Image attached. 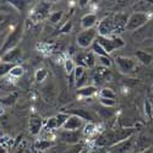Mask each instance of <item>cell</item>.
Listing matches in <instances>:
<instances>
[{
    "label": "cell",
    "mask_w": 153,
    "mask_h": 153,
    "mask_svg": "<svg viewBox=\"0 0 153 153\" xmlns=\"http://www.w3.org/2000/svg\"><path fill=\"white\" fill-rule=\"evenodd\" d=\"M127 15L125 14H117L111 17L113 20V27H114V33H121L123 31L126 30V23H127Z\"/></svg>",
    "instance_id": "obj_10"
},
{
    "label": "cell",
    "mask_w": 153,
    "mask_h": 153,
    "mask_svg": "<svg viewBox=\"0 0 153 153\" xmlns=\"http://www.w3.org/2000/svg\"><path fill=\"white\" fill-rule=\"evenodd\" d=\"M79 153H88V149H82V151H80Z\"/></svg>",
    "instance_id": "obj_37"
},
{
    "label": "cell",
    "mask_w": 153,
    "mask_h": 153,
    "mask_svg": "<svg viewBox=\"0 0 153 153\" xmlns=\"http://www.w3.org/2000/svg\"><path fill=\"white\" fill-rule=\"evenodd\" d=\"M22 33H23L22 25H17V26L15 27V30L6 37L4 44L1 45V48H0V53L4 54V53H6V52H9V50L16 48L17 43L20 42L21 37H22Z\"/></svg>",
    "instance_id": "obj_2"
},
{
    "label": "cell",
    "mask_w": 153,
    "mask_h": 153,
    "mask_svg": "<svg viewBox=\"0 0 153 153\" xmlns=\"http://www.w3.org/2000/svg\"><path fill=\"white\" fill-rule=\"evenodd\" d=\"M97 15L96 14H86L82 19H81V27L83 30H90V28H94V26L97 25Z\"/></svg>",
    "instance_id": "obj_15"
},
{
    "label": "cell",
    "mask_w": 153,
    "mask_h": 153,
    "mask_svg": "<svg viewBox=\"0 0 153 153\" xmlns=\"http://www.w3.org/2000/svg\"><path fill=\"white\" fill-rule=\"evenodd\" d=\"M47 76H48V71L45 69H38L36 71V75H34V79L38 83H41L43 82L45 79H47Z\"/></svg>",
    "instance_id": "obj_22"
},
{
    "label": "cell",
    "mask_w": 153,
    "mask_h": 153,
    "mask_svg": "<svg viewBox=\"0 0 153 153\" xmlns=\"http://www.w3.org/2000/svg\"><path fill=\"white\" fill-rule=\"evenodd\" d=\"M98 92L97 87L96 86H83L81 88H79L77 92H76V94H77L79 97H83V98H88V97H92L94 96L96 93Z\"/></svg>",
    "instance_id": "obj_17"
},
{
    "label": "cell",
    "mask_w": 153,
    "mask_h": 153,
    "mask_svg": "<svg viewBox=\"0 0 153 153\" xmlns=\"http://www.w3.org/2000/svg\"><path fill=\"white\" fill-rule=\"evenodd\" d=\"M91 48H92V53L94 55H98V56H105V55H108L105 50L102 48V45L99 43H97V42H94Z\"/></svg>",
    "instance_id": "obj_21"
},
{
    "label": "cell",
    "mask_w": 153,
    "mask_h": 153,
    "mask_svg": "<svg viewBox=\"0 0 153 153\" xmlns=\"http://www.w3.org/2000/svg\"><path fill=\"white\" fill-rule=\"evenodd\" d=\"M71 28H72V22H70V21H68L64 26L61 27V30H60V32L61 33H69L70 31H71Z\"/></svg>",
    "instance_id": "obj_34"
},
{
    "label": "cell",
    "mask_w": 153,
    "mask_h": 153,
    "mask_svg": "<svg viewBox=\"0 0 153 153\" xmlns=\"http://www.w3.org/2000/svg\"><path fill=\"white\" fill-rule=\"evenodd\" d=\"M60 137L64 141H66L69 143H76L79 142V140L81 138V132L80 131H66V130H61L60 131Z\"/></svg>",
    "instance_id": "obj_14"
},
{
    "label": "cell",
    "mask_w": 153,
    "mask_h": 153,
    "mask_svg": "<svg viewBox=\"0 0 153 153\" xmlns=\"http://www.w3.org/2000/svg\"><path fill=\"white\" fill-rule=\"evenodd\" d=\"M71 115H76V117H79V118H81L83 121L85 120H87L88 123H92V120H93V118H92V115L90 113H88L87 110H83V109H79V110H74L72 111V114Z\"/></svg>",
    "instance_id": "obj_19"
},
{
    "label": "cell",
    "mask_w": 153,
    "mask_h": 153,
    "mask_svg": "<svg viewBox=\"0 0 153 153\" xmlns=\"http://www.w3.org/2000/svg\"><path fill=\"white\" fill-rule=\"evenodd\" d=\"M55 129H58V123H56L55 117L49 118L48 121H47V124H45V130L52 131V130H55Z\"/></svg>",
    "instance_id": "obj_27"
},
{
    "label": "cell",
    "mask_w": 153,
    "mask_h": 153,
    "mask_svg": "<svg viewBox=\"0 0 153 153\" xmlns=\"http://www.w3.org/2000/svg\"><path fill=\"white\" fill-rule=\"evenodd\" d=\"M49 10H50V4L47 3V1H42L33 9L32 14H31V19L33 21H36V22L37 21H42L48 16Z\"/></svg>",
    "instance_id": "obj_6"
},
{
    "label": "cell",
    "mask_w": 153,
    "mask_h": 153,
    "mask_svg": "<svg viewBox=\"0 0 153 153\" xmlns=\"http://www.w3.org/2000/svg\"><path fill=\"white\" fill-rule=\"evenodd\" d=\"M16 153H23V149H19Z\"/></svg>",
    "instance_id": "obj_38"
},
{
    "label": "cell",
    "mask_w": 153,
    "mask_h": 153,
    "mask_svg": "<svg viewBox=\"0 0 153 153\" xmlns=\"http://www.w3.org/2000/svg\"><path fill=\"white\" fill-rule=\"evenodd\" d=\"M26 1H16V0H12V1H10V5L15 6L17 10H23V7L26 6Z\"/></svg>",
    "instance_id": "obj_33"
},
{
    "label": "cell",
    "mask_w": 153,
    "mask_h": 153,
    "mask_svg": "<svg viewBox=\"0 0 153 153\" xmlns=\"http://www.w3.org/2000/svg\"><path fill=\"white\" fill-rule=\"evenodd\" d=\"M97 32H98V36L100 37H111V34L114 33L111 17H104L103 20H100L97 27Z\"/></svg>",
    "instance_id": "obj_8"
},
{
    "label": "cell",
    "mask_w": 153,
    "mask_h": 153,
    "mask_svg": "<svg viewBox=\"0 0 153 153\" xmlns=\"http://www.w3.org/2000/svg\"><path fill=\"white\" fill-rule=\"evenodd\" d=\"M149 17L145 12H134L132 15L129 16L126 23V30L127 31H136L138 28H141L142 26L148 22Z\"/></svg>",
    "instance_id": "obj_4"
},
{
    "label": "cell",
    "mask_w": 153,
    "mask_h": 153,
    "mask_svg": "<svg viewBox=\"0 0 153 153\" xmlns=\"http://www.w3.org/2000/svg\"><path fill=\"white\" fill-rule=\"evenodd\" d=\"M0 153H9L7 149H6V147H4L3 145H0Z\"/></svg>",
    "instance_id": "obj_35"
},
{
    "label": "cell",
    "mask_w": 153,
    "mask_h": 153,
    "mask_svg": "<svg viewBox=\"0 0 153 153\" xmlns=\"http://www.w3.org/2000/svg\"><path fill=\"white\" fill-rule=\"evenodd\" d=\"M50 143L49 141H45V140H39L37 143H36V147L38 148V149H41V151H44V149H48L49 147H50Z\"/></svg>",
    "instance_id": "obj_29"
},
{
    "label": "cell",
    "mask_w": 153,
    "mask_h": 153,
    "mask_svg": "<svg viewBox=\"0 0 153 153\" xmlns=\"http://www.w3.org/2000/svg\"><path fill=\"white\" fill-rule=\"evenodd\" d=\"M98 61H99V64L103 68H105V69H108V68H110L111 65H113V60L109 58V55H105V56H98Z\"/></svg>",
    "instance_id": "obj_24"
},
{
    "label": "cell",
    "mask_w": 153,
    "mask_h": 153,
    "mask_svg": "<svg viewBox=\"0 0 153 153\" xmlns=\"http://www.w3.org/2000/svg\"><path fill=\"white\" fill-rule=\"evenodd\" d=\"M72 77L75 80L76 87H77V88L83 87L85 82L87 80V71H86V69L82 68V66H76L74 72H72Z\"/></svg>",
    "instance_id": "obj_12"
},
{
    "label": "cell",
    "mask_w": 153,
    "mask_h": 153,
    "mask_svg": "<svg viewBox=\"0 0 153 153\" xmlns=\"http://www.w3.org/2000/svg\"><path fill=\"white\" fill-rule=\"evenodd\" d=\"M85 125V121L76 117V115H70L69 119L65 121V124L62 125V130H66V131H79L81 127Z\"/></svg>",
    "instance_id": "obj_9"
},
{
    "label": "cell",
    "mask_w": 153,
    "mask_h": 153,
    "mask_svg": "<svg viewBox=\"0 0 153 153\" xmlns=\"http://www.w3.org/2000/svg\"><path fill=\"white\" fill-rule=\"evenodd\" d=\"M23 72H25V70H23V68L22 66H20V65H15L14 68L11 69V71H10V76H12V77H21V76L23 75Z\"/></svg>",
    "instance_id": "obj_25"
},
{
    "label": "cell",
    "mask_w": 153,
    "mask_h": 153,
    "mask_svg": "<svg viewBox=\"0 0 153 153\" xmlns=\"http://www.w3.org/2000/svg\"><path fill=\"white\" fill-rule=\"evenodd\" d=\"M135 56L137 59L138 62H141L142 65H149V64H152L153 61V55L148 52H146V50H136L135 52Z\"/></svg>",
    "instance_id": "obj_16"
},
{
    "label": "cell",
    "mask_w": 153,
    "mask_h": 153,
    "mask_svg": "<svg viewBox=\"0 0 153 153\" xmlns=\"http://www.w3.org/2000/svg\"><path fill=\"white\" fill-rule=\"evenodd\" d=\"M14 66H15L14 64H7V62L0 61V77H4L5 75L10 74L11 69L14 68Z\"/></svg>",
    "instance_id": "obj_20"
},
{
    "label": "cell",
    "mask_w": 153,
    "mask_h": 153,
    "mask_svg": "<svg viewBox=\"0 0 153 153\" xmlns=\"http://www.w3.org/2000/svg\"><path fill=\"white\" fill-rule=\"evenodd\" d=\"M145 113L148 119H152V114H153V110H152V105L148 100L145 102Z\"/></svg>",
    "instance_id": "obj_32"
},
{
    "label": "cell",
    "mask_w": 153,
    "mask_h": 153,
    "mask_svg": "<svg viewBox=\"0 0 153 153\" xmlns=\"http://www.w3.org/2000/svg\"><path fill=\"white\" fill-rule=\"evenodd\" d=\"M79 3H80V5H81V6H85V5H86L88 1H79Z\"/></svg>",
    "instance_id": "obj_36"
},
{
    "label": "cell",
    "mask_w": 153,
    "mask_h": 153,
    "mask_svg": "<svg viewBox=\"0 0 153 153\" xmlns=\"http://www.w3.org/2000/svg\"><path fill=\"white\" fill-rule=\"evenodd\" d=\"M21 55H22V50L20 48H14V49H11L9 50V52L4 53L1 55V60L0 61H3V62H7V64H15L21 59Z\"/></svg>",
    "instance_id": "obj_11"
},
{
    "label": "cell",
    "mask_w": 153,
    "mask_h": 153,
    "mask_svg": "<svg viewBox=\"0 0 153 153\" xmlns=\"http://www.w3.org/2000/svg\"><path fill=\"white\" fill-rule=\"evenodd\" d=\"M99 102H100V104H103L105 108H111V107L115 105V103H117L115 100H111V99H105V98H100V99H99Z\"/></svg>",
    "instance_id": "obj_31"
},
{
    "label": "cell",
    "mask_w": 153,
    "mask_h": 153,
    "mask_svg": "<svg viewBox=\"0 0 153 153\" xmlns=\"http://www.w3.org/2000/svg\"><path fill=\"white\" fill-rule=\"evenodd\" d=\"M97 37H98V32L96 27L90 30H83L76 37V42H77L79 47H81L82 49H88L96 42Z\"/></svg>",
    "instance_id": "obj_3"
},
{
    "label": "cell",
    "mask_w": 153,
    "mask_h": 153,
    "mask_svg": "<svg viewBox=\"0 0 153 153\" xmlns=\"http://www.w3.org/2000/svg\"><path fill=\"white\" fill-rule=\"evenodd\" d=\"M115 62L118 69L123 74H130L137 66V61L132 58H127V56H118L115 58Z\"/></svg>",
    "instance_id": "obj_5"
},
{
    "label": "cell",
    "mask_w": 153,
    "mask_h": 153,
    "mask_svg": "<svg viewBox=\"0 0 153 153\" xmlns=\"http://www.w3.org/2000/svg\"><path fill=\"white\" fill-rule=\"evenodd\" d=\"M69 114L68 113H59L58 115L55 117V119H56V123H58V129L59 127H62V125L65 124V121L69 119Z\"/></svg>",
    "instance_id": "obj_23"
},
{
    "label": "cell",
    "mask_w": 153,
    "mask_h": 153,
    "mask_svg": "<svg viewBox=\"0 0 153 153\" xmlns=\"http://www.w3.org/2000/svg\"><path fill=\"white\" fill-rule=\"evenodd\" d=\"M64 68H65V71L68 72V74H72L74 72V70H75V68H76V65H75V62H74V60H71V59H66L65 61H64Z\"/></svg>",
    "instance_id": "obj_26"
},
{
    "label": "cell",
    "mask_w": 153,
    "mask_h": 153,
    "mask_svg": "<svg viewBox=\"0 0 153 153\" xmlns=\"http://www.w3.org/2000/svg\"><path fill=\"white\" fill-rule=\"evenodd\" d=\"M94 130H96V125L93 123H87L83 127V134L85 135H91V134L94 132Z\"/></svg>",
    "instance_id": "obj_30"
},
{
    "label": "cell",
    "mask_w": 153,
    "mask_h": 153,
    "mask_svg": "<svg viewBox=\"0 0 153 153\" xmlns=\"http://www.w3.org/2000/svg\"><path fill=\"white\" fill-rule=\"evenodd\" d=\"M96 42L102 45V48L105 50L108 55L110 53H113L114 50L125 47V41L120 37H100V36H98Z\"/></svg>",
    "instance_id": "obj_1"
},
{
    "label": "cell",
    "mask_w": 153,
    "mask_h": 153,
    "mask_svg": "<svg viewBox=\"0 0 153 153\" xmlns=\"http://www.w3.org/2000/svg\"><path fill=\"white\" fill-rule=\"evenodd\" d=\"M28 129H30V134L33 136L39 135V132L43 129V120L39 117H31L30 121H28Z\"/></svg>",
    "instance_id": "obj_13"
},
{
    "label": "cell",
    "mask_w": 153,
    "mask_h": 153,
    "mask_svg": "<svg viewBox=\"0 0 153 153\" xmlns=\"http://www.w3.org/2000/svg\"><path fill=\"white\" fill-rule=\"evenodd\" d=\"M76 61H77V66H82L85 69H92L96 66V55L92 52L82 53L76 56Z\"/></svg>",
    "instance_id": "obj_7"
},
{
    "label": "cell",
    "mask_w": 153,
    "mask_h": 153,
    "mask_svg": "<svg viewBox=\"0 0 153 153\" xmlns=\"http://www.w3.org/2000/svg\"><path fill=\"white\" fill-rule=\"evenodd\" d=\"M99 97L100 98H105V99H111V100H115L117 98V94L114 92L111 88H108V87H104L102 88L99 91Z\"/></svg>",
    "instance_id": "obj_18"
},
{
    "label": "cell",
    "mask_w": 153,
    "mask_h": 153,
    "mask_svg": "<svg viewBox=\"0 0 153 153\" xmlns=\"http://www.w3.org/2000/svg\"><path fill=\"white\" fill-rule=\"evenodd\" d=\"M152 90H153V86H152Z\"/></svg>",
    "instance_id": "obj_39"
},
{
    "label": "cell",
    "mask_w": 153,
    "mask_h": 153,
    "mask_svg": "<svg viewBox=\"0 0 153 153\" xmlns=\"http://www.w3.org/2000/svg\"><path fill=\"white\" fill-rule=\"evenodd\" d=\"M61 17H62V11H55L49 16V20L53 23H58V22H60Z\"/></svg>",
    "instance_id": "obj_28"
}]
</instances>
